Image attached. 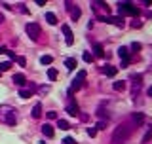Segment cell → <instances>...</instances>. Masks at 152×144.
<instances>
[{
  "label": "cell",
  "instance_id": "obj_1",
  "mask_svg": "<svg viewBox=\"0 0 152 144\" xmlns=\"http://www.w3.org/2000/svg\"><path fill=\"white\" fill-rule=\"evenodd\" d=\"M131 133H133V127H131L129 123H122V125H118L114 129V133H112V144L126 142L127 138L131 137Z\"/></svg>",
  "mask_w": 152,
  "mask_h": 144
},
{
  "label": "cell",
  "instance_id": "obj_2",
  "mask_svg": "<svg viewBox=\"0 0 152 144\" xmlns=\"http://www.w3.org/2000/svg\"><path fill=\"white\" fill-rule=\"evenodd\" d=\"M118 11H120V17H124V13H127V15H139L137 6H133L131 2H120L118 4Z\"/></svg>",
  "mask_w": 152,
  "mask_h": 144
},
{
  "label": "cell",
  "instance_id": "obj_3",
  "mask_svg": "<svg viewBox=\"0 0 152 144\" xmlns=\"http://www.w3.org/2000/svg\"><path fill=\"white\" fill-rule=\"evenodd\" d=\"M25 29H27V34L31 36V40H34V42H36L38 36H40V25H38V23L31 21V23H27Z\"/></svg>",
  "mask_w": 152,
  "mask_h": 144
},
{
  "label": "cell",
  "instance_id": "obj_4",
  "mask_svg": "<svg viewBox=\"0 0 152 144\" xmlns=\"http://www.w3.org/2000/svg\"><path fill=\"white\" fill-rule=\"evenodd\" d=\"M101 21H105V23H109V25H116V27H120L122 29L124 25H126V21H124V17H110V15H105V17H99Z\"/></svg>",
  "mask_w": 152,
  "mask_h": 144
},
{
  "label": "cell",
  "instance_id": "obj_5",
  "mask_svg": "<svg viewBox=\"0 0 152 144\" xmlns=\"http://www.w3.org/2000/svg\"><path fill=\"white\" fill-rule=\"evenodd\" d=\"M61 30L65 32V42H67V46H72V44H74V36H72V30H70V27H69V25H63Z\"/></svg>",
  "mask_w": 152,
  "mask_h": 144
},
{
  "label": "cell",
  "instance_id": "obj_6",
  "mask_svg": "<svg viewBox=\"0 0 152 144\" xmlns=\"http://www.w3.org/2000/svg\"><path fill=\"white\" fill-rule=\"evenodd\" d=\"M65 110H67V114H70V116H78L80 114V108H78V104H76L74 101H70L69 104H67Z\"/></svg>",
  "mask_w": 152,
  "mask_h": 144
},
{
  "label": "cell",
  "instance_id": "obj_7",
  "mask_svg": "<svg viewBox=\"0 0 152 144\" xmlns=\"http://www.w3.org/2000/svg\"><path fill=\"white\" fill-rule=\"evenodd\" d=\"M4 119H6L8 125H15V112H13V110L4 112Z\"/></svg>",
  "mask_w": 152,
  "mask_h": 144
},
{
  "label": "cell",
  "instance_id": "obj_8",
  "mask_svg": "<svg viewBox=\"0 0 152 144\" xmlns=\"http://www.w3.org/2000/svg\"><path fill=\"white\" fill-rule=\"evenodd\" d=\"M118 55H120V59H122L124 63H129V49H127V47H120L118 49Z\"/></svg>",
  "mask_w": 152,
  "mask_h": 144
},
{
  "label": "cell",
  "instance_id": "obj_9",
  "mask_svg": "<svg viewBox=\"0 0 152 144\" xmlns=\"http://www.w3.org/2000/svg\"><path fill=\"white\" fill-rule=\"evenodd\" d=\"M103 72H105V74L109 76V78H114V76H116V72H118V68H116V66H112V65H105Z\"/></svg>",
  "mask_w": 152,
  "mask_h": 144
},
{
  "label": "cell",
  "instance_id": "obj_10",
  "mask_svg": "<svg viewBox=\"0 0 152 144\" xmlns=\"http://www.w3.org/2000/svg\"><path fill=\"white\" fill-rule=\"evenodd\" d=\"M42 133L46 135L48 138H51V137H53V125H50V123H44V125H42Z\"/></svg>",
  "mask_w": 152,
  "mask_h": 144
},
{
  "label": "cell",
  "instance_id": "obj_11",
  "mask_svg": "<svg viewBox=\"0 0 152 144\" xmlns=\"http://www.w3.org/2000/svg\"><path fill=\"white\" fill-rule=\"evenodd\" d=\"M11 82H15V83H17V85H25L27 78H25V74H13V78H11Z\"/></svg>",
  "mask_w": 152,
  "mask_h": 144
},
{
  "label": "cell",
  "instance_id": "obj_12",
  "mask_svg": "<svg viewBox=\"0 0 152 144\" xmlns=\"http://www.w3.org/2000/svg\"><path fill=\"white\" fill-rule=\"evenodd\" d=\"M40 116H42V104H40V102H36V104H34V108H33V118L38 119Z\"/></svg>",
  "mask_w": 152,
  "mask_h": 144
},
{
  "label": "cell",
  "instance_id": "obj_13",
  "mask_svg": "<svg viewBox=\"0 0 152 144\" xmlns=\"http://www.w3.org/2000/svg\"><path fill=\"white\" fill-rule=\"evenodd\" d=\"M65 66H67V68H69V70H74L76 66H78V63H76V59L69 57V59H67V61H65Z\"/></svg>",
  "mask_w": 152,
  "mask_h": 144
},
{
  "label": "cell",
  "instance_id": "obj_14",
  "mask_svg": "<svg viewBox=\"0 0 152 144\" xmlns=\"http://www.w3.org/2000/svg\"><path fill=\"white\" fill-rule=\"evenodd\" d=\"M46 21L50 23V25H57V17H55V13L48 11V13H46Z\"/></svg>",
  "mask_w": 152,
  "mask_h": 144
},
{
  "label": "cell",
  "instance_id": "obj_15",
  "mask_svg": "<svg viewBox=\"0 0 152 144\" xmlns=\"http://www.w3.org/2000/svg\"><path fill=\"white\" fill-rule=\"evenodd\" d=\"M57 127H59V129H63V131H69V129H70V123L67 121V119H59V121H57Z\"/></svg>",
  "mask_w": 152,
  "mask_h": 144
},
{
  "label": "cell",
  "instance_id": "obj_16",
  "mask_svg": "<svg viewBox=\"0 0 152 144\" xmlns=\"http://www.w3.org/2000/svg\"><path fill=\"white\" fill-rule=\"evenodd\" d=\"M150 138H152V125H148V129H146V133H145V137H143V144H146V142H148L150 140Z\"/></svg>",
  "mask_w": 152,
  "mask_h": 144
},
{
  "label": "cell",
  "instance_id": "obj_17",
  "mask_svg": "<svg viewBox=\"0 0 152 144\" xmlns=\"http://www.w3.org/2000/svg\"><path fill=\"white\" fill-rule=\"evenodd\" d=\"M112 87H114V91H124L126 89V82H114Z\"/></svg>",
  "mask_w": 152,
  "mask_h": 144
},
{
  "label": "cell",
  "instance_id": "obj_18",
  "mask_svg": "<svg viewBox=\"0 0 152 144\" xmlns=\"http://www.w3.org/2000/svg\"><path fill=\"white\" fill-rule=\"evenodd\" d=\"M51 61H53L51 55H42V57H40V63H42V65H51Z\"/></svg>",
  "mask_w": 152,
  "mask_h": 144
},
{
  "label": "cell",
  "instance_id": "obj_19",
  "mask_svg": "<svg viewBox=\"0 0 152 144\" xmlns=\"http://www.w3.org/2000/svg\"><path fill=\"white\" fill-rule=\"evenodd\" d=\"M19 97H21V99H29V97H33V91H31V89H21V91H19Z\"/></svg>",
  "mask_w": 152,
  "mask_h": 144
},
{
  "label": "cell",
  "instance_id": "obj_20",
  "mask_svg": "<svg viewBox=\"0 0 152 144\" xmlns=\"http://www.w3.org/2000/svg\"><path fill=\"white\" fill-rule=\"evenodd\" d=\"M93 51H95V55H97V57H103V55H105V49H103L101 44H97V46L93 47Z\"/></svg>",
  "mask_w": 152,
  "mask_h": 144
},
{
  "label": "cell",
  "instance_id": "obj_21",
  "mask_svg": "<svg viewBox=\"0 0 152 144\" xmlns=\"http://www.w3.org/2000/svg\"><path fill=\"white\" fill-rule=\"evenodd\" d=\"M143 119H145V116H143V114H141V112H137V114H133V121H135V123H137V125H139V123H141V121H143Z\"/></svg>",
  "mask_w": 152,
  "mask_h": 144
},
{
  "label": "cell",
  "instance_id": "obj_22",
  "mask_svg": "<svg viewBox=\"0 0 152 144\" xmlns=\"http://www.w3.org/2000/svg\"><path fill=\"white\" fill-rule=\"evenodd\" d=\"M10 68H11V61L0 63V72H4V70H10Z\"/></svg>",
  "mask_w": 152,
  "mask_h": 144
},
{
  "label": "cell",
  "instance_id": "obj_23",
  "mask_svg": "<svg viewBox=\"0 0 152 144\" xmlns=\"http://www.w3.org/2000/svg\"><path fill=\"white\" fill-rule=\"evenodd\" d=\"M48 78L55 80V78H57V70H55V68H48Z\"/></svg>",
  "mask_w": 152,
  "mask_h": 144
},
{
  "label": "cell",
  "instance_id": "obj_24",
  "mask_svg": "<svg viewBox=\"0 0 152 144\" xmlns=\"http://www.w3.org/2000/svg\"><path fill=\"white\" fill-rule=\"evenodd\" d=\"M82 57H84V61H86V63H91V61H93V55H91L89 51H86V53H84Z\"/></svg>",
  "mask_w": 152,
  "mask_h": 144
},
{
  "label": "cell",
  "instance_id": "obj_25",
  "mask_svg": "<svg viewBox=\"0 0 152 144\" xmlns=\"http://www.w3.org/2000/svg\"><path fill=\"white\" fill-rule=\"evenodd\" d=\"M15 61L19 63V66H25V65H27V59H25V57H15Z\"/></svg>",
  "mask_w": 152,
  "mask_h": 144
},
{
  "label": "cell",
  "instance_id": "obj_26",
  "mask_svg": "<svg viewBox=\"0 0 152 144\" xmlns=\"http://www.w3.org/2000/svg\"><path fill=\"white\" fill-rule=\"evenodd\" d=\"M63 144H76V142H74L72 137H65V138H63Z\"/></svg>",
  "mask_w": 152,
  "mask_h": 144
},
{
  "label": "cell",
  "instance_id": "obj_27",
  "mask_svg": "<svg viewBox=\"0 0 152 144\" xmlns=\"http://www.w3.org/2000/svg\"><path fill=\"white\" fill-rule=\"evenodd\" d=\"M141 44H139V42H133V44H131V49H133V51H139V49H141Z\"/></svg>",
  "mask_w": 152,
  "mask_h": 144
},
{
  "label": "cell",
  "instance_id": "obj_28",
  "mask_svg": "<svg viewBox=\"0 0 152 144\" xmlns=\"http://www.w3.org/2000/svg\"><path fill=\"white\" fill-rule=\"evenodd\" d=\"M87 135H89V137H95V135H97V129H95V127H89V129H87Z\"/></svg>",
  "mask_w": 152,
  "mask_h": 144
},
{
  "label": "cell",
  "instance_id": "obj_29",
  "mask_svg": "<svg viewBox=\"0 0 152 144\" xmlns=\"http://www.w3.org/2000/svg\"><path fill=\"white\" fill-rule=\"evenodd\" d=\"M6 55H8V57H10V61H15V53H13V51L6 49Z\"/></svg>",
  "mask_w": 152,
  "mask_h": 144
},
{
  "label": "cell",
  "instance_id": "obj_30",
  "mask_svg": "<svg viewBox=\"0 0 152 144\" xmlns=\"http://www.w3.org/2000/svg\"><path fill=\"white\" fill-rule=\"evenodd\" d=\"M95 129H107V121H99Z\"/></svg>",
  "mask_w": 152,
  "mask_h": 144
},
{
  "label": "cell",
  "instance_id": "obj_31",
  "mask_svg": "<svg viewBox=\"0 0 152 144\" xmlns=\"http://www.w3.org/2000/svg\"><path fill=\"white\" fill-rule=\"evenodd\" d=\"M48 118H50V119H55V118H57V112H48Z\"/></svg>",
  "mask_w": 152,
  "mask_h": 144
},
{
  "label": "cell",
  "instance_id": "obj_32",
  "mask_svg": "<svg viewBox=\"0 0 152 144\" xmlns=\"http://www.w3.org/2000/svg\"><path fill=\"white\" fill-rule=\"evenodd\" d=\"M0 53H6V47H2V46H0Z\"/></svg>",
  "mask_w": 152,
  "mask_h": 144
},
{
  "label": "cell",
  "instance_id": "obj_33",
  "mask_svg": "<svg viewBox=\"0 0 152 144\" xmlns=\"http://www.w3.org/2000/svg\"><path fill=\"white\" fill-rule=\"evenodd\" d=\"M148 97H152V87H150V89H148Z\"/></svg>",
  "mask_w": 152,
  "mask_h": 144
},
{
  "label": "cell",
  "instance_id": "obj_34",
  "mask_svg": "<svg viewBox=\"0 0 152 144\" xmlns=\"http://www.w3.org/2000/svg\"><path fill=\"white\" fill-rule=\"evenodd\" d=\"M2 21H4V15H2V13H0V23H2Z\"/></svg>",
  "mask_w": 152,
  "mask_h": 144
},
{
  "label": "cell",
  "instance_id": "obj_35",
  "mask_svg": "<svg viewBox=\"0 0 152 144\" xmlns=\"http://www.w3.org/2000/svg\"><path fill=\"white\" fill-rule=\"evenodd\" d=\"M0 74H2V72H0Z\"/></svg>",
  "mask_w": 152,
  "mask_h": 144
}]
</instances>
